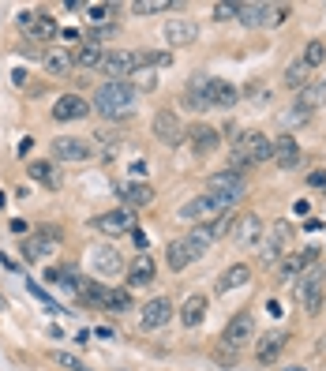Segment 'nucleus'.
<instances>
[{
  "mask_svg": "<svg viewBox=\"0 0 326 371\" xmlns=\"http://www.w3.org/2000/svg\"><path fill=\"white\" fill-rule=\"evenodd\" d=\"M90 113V101L79 98V94H60L57 105H53V120H83Z\"/></svg>",
  "mask_w": 326,
  "mask_h": 371,
  "instance_id": "ddd939ff",
  "label": "nucleus"
},
{
  "mask_svg": "<svg viewBox=\"0 0 326 371\" xmlns=\"http://www.w3.org/2000/svg\"><path fill=\"white\" fill-rule=\"evenodd\" d=\"M259 236H262V218H259V214H244V218H236V225H233V240L240 244V248L255 244Z\"/></svg>",
  "mask_w": 326,
  "mask_h": 371,
  "instance_id": "5701e85b",
  "label": "nucleus"
},
{
  "mask_svg": "<svg viewBox=\"0 0 326 371\" xmlns=\"http://www.w3.org/2000/svg\"><path fill=\"white\" fill-rule=\"evenodd\" d=\"M90 225L105 236H121V233H131L135 229V218H131V210H109V214L90 218Z\"/></svg>",
  "mask_w": 326,
  "mask_h": 371,
  "instance_id": "9d476101",
  "label": "nucleus"
},
{
  "mask_svg": "<svg viewBox=\"0 0 326 371\" xmlns=\"http://www.w3.org/2000/svg\"><path fill=\"white\" fill-rule=\"evenodd\" d=\"M116 195H121L124 207H150L154 188H150V184H121V188H116Z\"/></svg>",
  "mask_w": 326,
  "mask_h": 371,
  "instance_id": "a878e982",
  "label": "nucleus"
},
{
  "mask_svg": "<svg viewBox=\"0 0 326 371\" xmlns=\"http://www.w3.org/2000/svg\"><path fill=\"white\" fill-rule=\"evenodd\" d=\"M274 165L277 169H297L300 165V146L292 136H277L274 139Z\"/></svg>",
  "mask_w": 326,
  "mask_h": 371,
  "instance_id": "412c9836",
  "label": "nucleus"
},
{
  "mask_svg": "<svg viewBox=\"0 0 326 371\" xmlns=\"http://www.w3.org/2000/svg\"><path fill=\"white\" fill-rule=\"evenodd\" d=\"M195 259H203V251L192 248L188 240H173L169 248H165V263H169V270H188V266L195 263Z\"/></svg>",
  "mask_w": 326,
  "mask_h": 371,
  "instance_id": "2eb2a0df",
  "label": "nucleus"
},
{
  "mask_svg": "<svg viewBox=\"0 0 326 371\" xmlns=\"http://www.w3.org/2000/svg\"><path fill=\"white\" fill-rule=\"evenodd\" d=\"M131 240L139 244V248H147V233H142V229H131Z\"/></svg>",
  "mask_w": 326,
  "mask_h": 371,
  "instance_id": "603ef678",
  "label": "nucleus"
},
{
  "mask_svg": "<svg viewBox=\"0 0 326 371\" xmlns=\"http://www.w3.org/2000/svg\"><path fill=\"white\" fill-rule=\"evenodd\" d=\"M101 53H105L101 45H90V42H86L83 49H79L75 57H71V60H75V68H83V72H98V64H101Z\"/></svg>",
  "mask_w": 326,
  "mask_h": 371,
  "instance_id": "72a5a7b5",
  "label": "nucleus"
},
{
  "mask_svg": "<svg viewBox=\"0 0 326 371\" xmlns=\"http://www.w3.org/2000/svg\"><path fill=\"white\" fill-rule=\"evenodd\" d=\"M323 98H326V94H323V86H304V90L297 94V105H304V109H315Z\"/></svg>",
  "mask_w": 326,
  "mask_h": 371,
  "instance_id": "58836bf2",
  "label": "nucleus"
},
{
  "mask_svg": "<svg viewBox=\"0 0 326 371\" xmlns=\"http://www.w3.org/2000/svg\"><path fill=\"white\" fill-rule=\"evenodd\" d=\"M4 307H8V300H4V296H0V311H4Z\"/></svg>",
  "mask_w": 326,
  "mask_h": 371,
  "instance_id": "5fc2aeb1",
  "label": "nucleus"
},
{
  "mask_svg": "<svg viewBox=\"0 0 326 371\" xmlns=\"http://www.w3.org/2000/svg\"><path fill=\"white\" fill-rule=\"evenodd\" d=\"M135 86H139V90H154V86H158L154 68H139V72H135Z\"/></svg>",
  "mask_w": 326,
  "mask_h": 371,
  "instance_id": "79ce46f5",
  "label": "nucleus"
},
{
  "mask_svg": "<svg viewBox=\"0 0 326 371\" xmlns=\"http://www.w3.org/2000/svg\"><path fill=\"white\" fill-rule=\"evenodd\" d=\"M251 281V266L248 263H233L225 274L218 278V289L221 293H233V289H240V285H248Z\"/></svg>",
  "mask_w": 326,
  "mask_h": 371,
  "instance_id": "bb28decb",
  "label": "nucleus"
},
{
  "mask_svg": "<svg viewBox=\"0 0 326 371\" xmlns=\"http://www.w3.org/2000/svg\"><path fill=\"white\" fill-rule=\"evenodd\" d=\"M45 281H49V285H60V289H71V293H79V285H83L71 266H49V270H45Z\"/></svg>",
  "mask_w": 326,
  "mask_h": 371,
  "instance_id": "7c9ffc66",
  "label": "nucleus"
},
{
  "mask_svg": "<svg viewBox=\"0 0 326 371\" xmlns=\"http://www.w3.org/2000/svg\"><path fill=\"white\" fill-rule=\"evenodd\" d=\"M233 225H236V214H221V218H214V222H210L214 240H218V236H225V233H233Z\"/></svg>",
  "mask_w": 326,
  "mask_h": 371,
  "instance_id": "a19ab883",
  "label": "nucleus"
},
{
  "mask_svg": "<svg viewBox=\"0 0 326 371\" xmlns=\"http://www.w3.org/2000/svg\"><path fill=\"white\" fill-rule=\"evenodd\" d=\"M274 162V139L262 131H240L233 139V172L248 169V165H266Z\"/></svg>",
  "mask_w": 326,
  "mask_h": 371,
  "instance_id": "f03ea898",
  "label": "nucleus"
},
{
  "mask_svg": "<svg viewBox=\"0 0 326 371\" xmlns=\"http://www.w3.org/2000/svg\"><path fill=\"white\" fill-rule=\"evenodd\" d=\"M169 8H180V4H173V0H135L131 12L135 15H150V12H169Z\"/></svg>",
  "mask_w": 326,
  "mask_h": 371,
  "instance_id": "c9c22d12",
  "label": "nucleus"
},
{
  "mask_svg": "<svg viewBox=\"0 0 326 371\" xmlns=\"http://www.w3.org/2000/svg\"><path fill=\"white\" fill-rule=\"evenodd\" d=\"M165 42H169L173 49L195 45L199 42V27H195L192 19H184V15H180V19H169V23H165Z\"/></svg>",
  "mask_w": 326,
  "mask_h": 371,
  "instance_id": "9b49d317",
  "label": "nucleus"
},
{
  "mask_svg": "<svg viewBox=\"0 0 326 371\" xmlns=\"http://www.w3.org/2000/svg\"><path fill=\"white\" fill-rule=\"evenodd\" d=\"M79 300H83V304H94V307H105L109 289L105 285H94V281H83V285H79Z\"/></svg>",
  "mask_w": 326,
  "mask_h": 371,
  "instance_id": "f704fd0d",
  "label": "nucleus"
},
{
  "mask_svg": "<svg viewBox=\"0 0 326 371\" xmlns=\"http://www.w3.org/2000/svg\"><path fill=\"white\" fill-rule=\"evenodd\" d=\"M308 116H312V109L297 105V109H289V113H285V120H289V124H297V120H308Z\"/></svg>",
  "mask_w": 326,
  "mask_h": 371,
  "instance_id": "49530a36",
  "label": "nucleus"
},
{
  "mask_svg": "<svg viewBox=\"0 0 326 371\" xmlns=\"http://www.w3.org/2000/svg\"><path fill=\"white\" fill-rule=\"evenodd\" d=\"M319 86H323V94H326V79H323V83H319Z\"/></svg>",
  "mask_w": 326,
  "mask_h": 371,
  "instance_id": "6e6d98bb",
  "label": "nucleus"
},
{
  "mask_svg": "<svg viewBox=\"0 0 326 371\" xmlns=\"http://www.w3.org/2000/svg\"><path fill=\"white\" fill-rule=\"evenodd\" d=\"M12 233H19V236H27V222H23V218H12Z\"/></svg>",
  "mask_w": 326,
  "mask_h": 371,
  "instance_id": "3c124183",
  "label": "nucleus"
},
{
  "mask_svg": "<svg viewBox=\"0 0 326 371\" xmlns=\"http://www.w3.org/2000/svg\"><path fill=\"white\" fill-rule=\"evenodd\" d=\"M116 8L113 4H90L86 8V15H90V23H101V19H109V15H113Z\"/></svg>",
  "mask_w": 326,
  "mask_h": 371,
  "instance_id": "37998d69",
  "label": "nucleus"
},
{
  "mask_svg": "<svg viewBox=\"0 0 326 371\" xmlns=\"http://www.w3.org/2000/svg\"><path fill=\"white\" fill-rule=\"evenodd\" d=\"M214 19H218V23L236 19V4H214Z\"/></svg>",
  "mask_w": 326,
  "mask_h": 371,
  "instance_id": "c03bdc74",
  "label": "nucleus"
},
{
  "mask_svg": "<svg viewBox=\"0 0 326 371\" xmlns=\"http://www.w3.org/2000/svg\"><path fill=\"white\" fill-rule=\"evenodd\" d=\"M53 157L57 162H86L90 157V143L75 136H60V139H53Z\"/></svg>",
  "mask_w": 326,
  "mask_h": 371,
  "instance_id": "f8f14e48",
  "label": "nucleus"
},
{
  "mask_svg": "<svg viewBox=\"0 0 326 371\" xmlns=\"http://www.w3.org/2000/svg\"><path fill=\"white\" fill-rule=\"evenodd\" d=\"M300 60H304L308 68H319L323 60H326V42H319V38H315V42H308V49H304V57H300Z\"/></svg>",
  "mask_w": 326,
  "mask_h": 371,
  "instance_id": "e433bc0d",
  "label": "nucleus"
},
{
  "mask_svg": "<svg viewBox=\"0 0 326 371\" xmlns=\"http://www.w3.org/2000/svg\"><path fill=\"white\" fill-rule=\"evenodd\" d=\"M251 337H255V315L240 311V315L229 319L225 334H221V345H225V349H240V345L251 342Z\"/></svg>",
  "mask_w": 326,
  "mask_h": 371,
  "instance_id": "0eeeda50",
  "label": "nucleus"
},
{
  "mask_svg": "<svg viewBox=\"0 0 326 371\" xmlns=\"http://www.w3.org/2000/svg\"><path fill=\"white\" fill-rule=\"evenodd\" d=\"M184 105L192 109V113H206V109H210V75H192Z\"/></svg>",
  "mask_w": 326,
  "mask_h": 371,
  "instance_id": "f3484780",
  "label": "nucleus"
},
{
  "mask_svg": "<svg viewBox=\"0 0 326 371\" xmlns=\"http://www.w3.org/2000/svg\"><path fill=\"white\" fill-rule=\"evenodd\" d=\"M203 319H206V296H199V293L188 296L184 304H180V322H184L188 330H195Z\"/></svg>",
  "mask_w": 326,
  "mask_h": 371,
  "instance_id": "cd10ccee",
  "label": "nucleus"
},
{
  "mask_svg": "<svg viewBox=\"0 0 326 371\" xmlns=\"http://www.w3.org/2000/svg\"><path fill=\"white\" fill-rule=\"evenodd\" d=\"M236 19L244 27H262L270 23V4H236Z\"/></svg>",
  "mask_w": 326,
  "mask_h": 371,
  "instance_id": "c756f323",
  "label": "nucleus"
},
{
  "mask_svg": "<svg viewBox=\"0 0 326 371\" xmlns=\"http://www.w3.org/2000/svg\"><path fill=\"white\" fill-rule=\"evenodd\" d=\"M135 98H139V90H135L128 79H109V83H101L98 90H94L90 109H98L109 120H124V116L135 113Z\"/></svg>",
  "mask_w": 326,
  "mask_h": 371,
  "instance_id": "f257e3e1",
  "label": "nucleus"
},
{
  "mask_svg": "<svg viewBox=\"0 0 326 371\" xmlns=\"http://www.w3.org/2000/svg\"><path fill=\"white\" fill-rule=\"evenodd\" d=\"M323 285H326V270H323L319 263L308 266V270L300 274L297 300H300V307H304L308 315H319V307H323Z\"/></svg>",
  "mask_w": 326,
  "mask_h": 371,
  "instance_id": "7ed1b4c3",
  "label": "nucleus"
},
{
  "mask_svg": "<svg viewBox=\"0 0 326 371\" xmlns=\"http://www.w3.org/2000/svg\"><path fill=\"white\" fill-rule=\"evenodd\" d=\"M94 255V270L101 274V278H121V270H124V259H121V251L116 248H98V251H90Z\"/></svg>",
  "mask_w": 326,
  "mask_h": 371,
  "instance_id": "aec40b11",
  "label": "nucleus"
},
{
  "mask_svg": "<svg viewBox=\"0 0 326 371\" xmlns=\"http://www.w3.org/2000/svg\"><path fill=\"white\" fill-rule=\"evenodd\" d=\"M30 180L53 188V192L60 188V172H57V165H53V162H30Z\"/></svg>",
  "mask_w": 326,
  "mask_h": 371,
  "instance_id": "2f4dec72",
  "label": "nucleus"
},
{
  "mask_svg": "<svg viewBox=\"0 0 326 371\" xmlns=\"http://www.w3.org/2000/svg\"><path fill=\"white\" fill-rule=\"evenodd\" d=\"M109 38H116V27H98V30H90V45L109 42Z\"/></svg>",
  "mask_w": 326,
  "mask_h": 371,
  "instance_id": "a18cd8bd",
  "label": "nucleus"
},
{
  "mask_svg": "<svg viewBox=\"0 0 326 371\" xmlns=\"http://www.w3.org/2000/svg\"><path fill=\"white\" fill-rule=\"evenodd\" d=\"M206 192L221 195V199H229V203H240V199H244V192H248V184H244L240 172L225 169V172H214L210 184H206Z\"/></svg>",
  "mask_w": 326,
  "mask_h": 371,
  "instance_id": "6e6552de",
  "label": "nucleus"
},
{
  "mask_svg": "<svg viewBox=\"0 0 326 371\" xmlns=\"http://www.w3.org/2000/svg\"><path fill=\"white\" fill-rule=\"evenodd\" d=\"M308 184H312V188H326V172H323V169H315L312 177H308Z\"/></svg>",
  "mask_w": 326,
  "mask_h": 371,
  "instance_id": "09e8293b",
  "label": "nucleus"
},
{
  "mask_svg": "<svg viewBox=\"0 0 326 371\" xmlns=\"http://www.w3.org/2000/svg\"><path fill=\"white\" fill-rule=\"evenodd\" d=\"M308 72H312V68H308L304 60H292V64L285 68V86H289V90H304V86L312 83V75H308Z\"/></svg>",
  "mask_w": 326,
  "mask_h": 371,
  "instance_id": "473e14b6",
  "label": "nucleus"
},
{
  "mask_svg": "<svg viewBox=\"0 0 326 371\" xmlns=\"http://www.w3.org/2000/svg\"><path fill=\"white\" fill-rule=\"evenodd\" d=\"M304 229H308V233H319V229H323V222H319V218H308V222H304Z\"/></svg>",
  "mask_w": 326,
  "mask_h": 371,
  "instance_id": "864d4df0",
  "label": "nucleus"
},
{
  "mask_svg": "<svg viewBox=\"0 0 326 371\" xmlns=\"http://www.w3.org/2000/svg\"><path fill=\"white\" fill-rule=\"evenodd\" d=\"M154 274H158L154 255H135V263H131V270H128V289H147V285H154Z\"/></svg>",
  "mask_w": 326,
  "mask_h": 371,
  "instance_id": "6ab92c4d",
  "label": "nucleus"
},
{
  "mask_svg": "<svg viewBox=\"0 0 326 371\" xmlns=\"http://www.w3.org/2000/svg\"><path fill=\"white\" fill-rule=\"evenodd\" d=\"M210 105H218V109L240 105V90L233 83H225V79H210Z\"/></svg>",
  "mask_w": 326,
  "mask_h": 371,
  "instance_id": "b1692460",
  "label": "nucleus"
},
{
  "mask_svg": "<svg viewBox=\"0 0 326 371\" xmlns=\"http://www.w3.org/2000/svg\"><path fill=\"white\" fill-rule=\"evenodd\" d=\"M27 34H30V45L53 42V38H57V23H53V15H45L42 8H34V23L27 27Z\"/></svg>",
  "mask_w": 326,
  "mask_h": 371,
  "instance_id": "4be33fe9",
  "label": "nucleus"
},
{
  "mask_svg": "<svg viewBox=\"0 0 326 371\" xmlns=\"http://www.w3.org/2000/svg\"><path fill=\"white\" fill-rule=\"evenodd\" d=\"M98 72L109 75V79L135 75V72H139V53H131V49H109V53H101Z\"/></svg>",
  "mask_w": 326,
  "mask_h": 371,
  "instance_id": "39448f33",
  "label": "nucleus"
},
{
  "mask_svg": "<svg viewBox=\"0 0 326 371\" xmlns=\"http://www.w3.org/2000/svg\"><path fill=\"white\" fill-rule=\"evenodd\" d=\"M169 319H173V304H169L165 296H154L147 307H142V319H139V327H142V330H162Z\"/></svg>",
  "mask_w": 326,
  "mask_h": 371,
  "instance_id": "dca6fc26",
  "label": "nucleus"
},
{
  "mask_svg": "<svg viewBox=\"0 0 326 371\" xmlns=\"http://www.w3.org/2000/svg\"><path fill=\"white\" fill-rule=\"evenodd\" d=\"M292 240V225L289 222H274L270 225V236L262 240V266H277L281 263V251H285V244Z\"/></svg>",
  "mask_w": 326,
  "mask_h": 371,
  "instance_id": "423d86ee",
  "label": "nucleus"
},
{
  "mask_svg": "<svg viewBox=\"0 0 326 371\" xmlns=\"http://www.w3.org/2000/svg\"><path fill=\"white\" fill-rule=\"evenodd\" d=\"M289 371H304V368H289Z\"/></svg>",
  "mask_w": 326,
  "mask_h": 371,
  "instance_id": "4d7b16f0",
  "label": "nucleus"
},
{
  "mask_svg": "<svg viewBox=\"0 0 326 371\" xmlns=\"http://www.w3.org/2000/svg\"><path fill=\"white\" fill-rule=\"evenodd\" d=\"M57 240H60V229L57 225H42L38 233H30L27 240H23V259H27V263H38V259L53 255Z\"/></svg>",
  "mask_w": 326,
  "mask_h": 371,
  "instance_id": "20e7f679",
  "label": "nucleus"
},
{
  "mask_svg": "<svg viewBox=\"0 0 326 371\" xmlns=\"http://www.w3.org/2000/svg\"><path fill=\"white\" fill-rule=\"evenodd\" d=\"M42 64H45V72H49V75H68L71 68H75V60H71V53H68V49L53 45V49H45V53H42Z\"/></svg>",
  "mask_w": 326,
  "mask_h": 371,
  "instance_id": "393cba45",
  "label": "nucleus"
},
{
  "mask_svg": "<svg viewBox=\"0 0 326 371\" xmlns=\"http://www.w3.org/2000/svg\"><path fill=\"white\" fill-rule=\"evenodd\" d=\"M105 307H113V311H128V307H131V293H128V289H109Z\"/></svg>",
  "mask_w": 326,
  "mask_h": 371,
  "instance_id": "ea45409f",
  "label": "nucleus"
},
{
  "mask_svg": "<svg viewBox=\"0 0 326 371\" xmlns=\"http://www.w3.org/2000/svg\"><path fill=\"white\" fill-rule=\"evenodd\" d=\"M184 139L192 143V150L199 157H206V154H214L221 143V136H218V128H210V124H195L192 131H184Z\"/></svg>",
  "mask_w": 326,
  "mask_h": 371,
  "instance_id": "4468645a",
  "label": "nucleus"
},
{
  "mask_svg": "<svg viewBox=\"0 0 326 371\" xmlns=\"http://www.w3.org/2000/svg\"><path fill=\"white\" fill-rule=\"evenodd\" d=\"M251 98H255L259 105H270V90H266V86H259V83L251 86Z\"/></svg>",
  "mask_w": 326,
  "mask_h": 371,
  "instance_id": "de8ad7c7",
  "label": "nucleus"
},
{
  "mask_svg": "<svg viewBox=\"0 0 326 371\" xmlns=\"http://www.w3.org/2000/svg\"><path fill=\"white\" fill-rule=\"evenodd\" d=\"M154 136H158V143H165V146H180L184 128H180V116L173 113V109H162V113L154 116Z\"/></svg>",
  "mask_w": 326,
  "mask_h": 371,
  "instance_id": "1a4fd4ad",
  "label": "nucleus"
},
{
  "mask_svg": "<svg viewBox=\"0 0 326 371\" xmlns=\"http://www.w3.org/2000/svg\"><path fill=\"white\" fill-rule=\"evenodd\" d=\"M315 255H319L315 248H304L300 255H289V259H281V263H277V274H281V281H297L300 274L308 270V266H315Z\"/></svg>",
  "mask_w": 326,
  "mask_h": 371,
  "instance_id": "a211bd4d",
  "label": "nucleus"
},
{
  "mask_svg": "<svg viewBox=\"0 0 326 371\" xmlns=\"http://www.w3.org/2000/svg\"><path fill=\"white\" fill-rule=\"evenodd\" d=\"M218 360H221V364H233V360H236V349H225V345H221V349H218Z\"/></svg>",
  "mask_w": 326,
  "mask_h": 371,
  "instance_id": "8fccbe9b",
  "label": "nucleus"
},
{
  "mask_svg": "<svg viewBox=\"0 0 326 371\" xmlns=\"http://www.w3.org/2000/svg\"><path fill=\"white\" fill-rule=\"evenodd\" d=\"M53 364H57L60 371H90L83 360L75 357V353H53Z\"/></svg>",
  "mask_w": 326,
  "mask_h": 371,
  "instance_id": "4c0bfd02",
  "label": "nucleus"
},
{
  "mask_svg": "<svg viewBox=\"0 0 326 371\" xmlns=\"http://www.w3.org/2000/svg\"><path fill=\"white\" fill-rule=\"evenodd\" d=\"M285 342H289L285 334H266V337H259V345H255V357H259V364H274V360L281 357Z\"/></svg>",
  "mask_w": 326,
  "mask_h": 371,
  "instance_id": "c85d7f7f",
  "label": "nucleus"
}]
</instances>
